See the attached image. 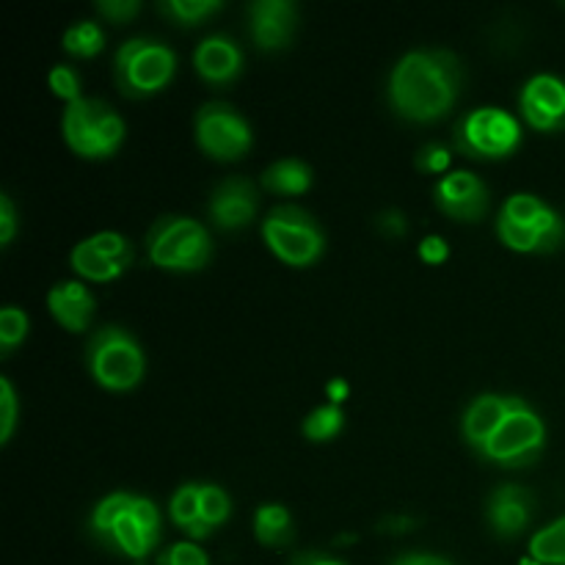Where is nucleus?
<instances>
[{
  "label": "nucleus",
  "mask_w": 565,
  "mask_h": 565,
  "mask_svg": "<svg viewBox=\"0 0 565 565\" xmlns=\"http://www.w3.org/2000/svg\"><path fill=\"white\" fill-rule=\"evenodd\" d=\"M254 535L263 546H287L292 539V516L279 502L259 505L254 513Z\"/></svg>",
  "instance_id": "22"
},
{
  "label": "nucleus",
  "mask_w": 565,
  "mask_h": 565,
  "mask_svg": "<svg viewBox=\"0 0 565 565\" xmlns=\"http://www.w3.org/2000/svg\"><path fill=\"white\" fill-rule=\"evenodd\" d=\"M290 565H348V563L337 561V557L331 555H323V552H301V555L292 557Z\"/></svg>",
  "instance_id": "38"
},
{
  "label": "nucleus",
  "mask_w": 565,
  "mask_h": 565,
  "mask_svg": "<svg viewBox=\"0 0 565 565\" xmlns=\"http://www.w3.org/2000/svg\"><path fill=\"white\" fill-rule=\"evenodd\" d=\"M92 533L125 557L143 561L160 541V513L147 497L116 491L94 508Z\"/></svg>",
  "instance_id": "2"
},
{
  "label": "nucleus",
  "mask_w": 565,
  "mask_h": 565,
  "mask_svg": "<svg viewBox=\"0 0 565 565\" xmlns=\"http://www.w3.org/2000/svg\"><path fill=\"white\" fill-rule=\"evenodd\" d=\"M533 516V494L522 486H500L489 497V522L500 539H516Z\"/></svg>",
  "instance_id": "17"
},
{
  "label": "nucleus",
  "mask_w": 565,
  "mask_h": 565,
  "mask_svg": "<svg viewBox=\"0 0 565 565\" xmlns=\"http://www.w3.org/2000/svg\"><path fill=\"white\" fill-rule=\"evenodd\" d=\"M513 397L502 395H480L469 403L467 414H463V439L469 441V447H475L478 452H483V447L489 445L491 436L500 430V425L505 423V417L511 414Z\"/></svg>",
  "instance_id": "18"
},
{
  "label": "nucleus",
  "mask_w": 565,
  "mask_h": 565,
  "mask_svg": "<svg viewBox=\"0 0 565 565\" xmlns=\"http://www.w3.org/2000/svg\"><path fill=\"white\" fill-rule=\"evenodd\" d=\"M263 185L265 191L279 193V196H301L312 188V169L296 158L276 160L263 171Z\"/></svg>",
  "instance_id": "20"
},
{
  "label": "nucleus",
  "mask_w": 565,
  "mask_h": 565,
  "mask_svg": "<svg viewBox=\"0 0 565 565\" xmlns=\"http://www.w3.org/2000/svg\"><path fill=\"white\" fill-rule=\"evenodd\" d=\"M259 207V193L257 188L252 185L243 177H235V180H224L210 196V218L218 230L235 232L243 230V226L252 224L257 218Z\"/></svg>",
  "instance_id": "14"
},
{
  "label": "nucleus",
  "mask_w": 565,
  "mask_h": 565,
  "mask_svg": "<svg viewBox=\"0 0 565 565\" xmlns=\"http://www.w3.org/2000/svg\"><path fill=\"white\" fill-rule=\"evenodd\" d=\"M263 237L270 252L292 268H309L326 252V235L318 221L296 204H279L263 221Z\"/></svg>",
  "instance_id": "7"
},
{
  "label": "nucleus",
  "mask_w": 565,
  "mask_h": 565,
  "mask_svg": "<svg viewBox=\"0 0 565 565\" xmlns=\"http://www.w3.org/2000/svg\"><path fill=\"white\" fill-rule=\"evenodd\" d=\"M193 132H196L199 149L224 163L246 158L254 141L248 121L226 103L202 105L193 119Z\"/></svg>",
  "instance_id": "10"
},
{
  "label": "nucleus",
  "mask_w": 565,
  "mask_h": 565,
  "mask_svg": "<svg viewBox=\"0 0 565 565\" xmlns=\"http://www.w3.org/2000/svg\"><path fill=\"white\" fill-rule=\"evenodd\" d=\"M66 147L75 154L88 160H103L116 154V149L125 141V121L103 99H77L66 105L64 119H61Z\"/></svg>",
  "instance_id": "4"
},
{
  "label": "nucleus",
  "mask_w": 565,
  "mask_h": 565,
  "mask_svg": "<svg viewBox=\"0 0 565 565\" xmlns=\"http://www.w3.org/2000/svg\"><path fill=\"white\" fill-rule=\"evenodd\" d=\"M199 513H202V519L213 530L218 527V524H224L232 513V502L230 497H226V491L213 483L199 486Z\"/></svg>",
  "instance_id": "28"
},
{
  "label": "nucleus",
  "mask_w": 565,
  "mask_h": 565,
  "mask_svg": "<svg viewBox=\"0 0 565 565\" xmlns=\"http://www.w3.org/2000/svg\"><path fill=\"white\" fill-rule=\"evenodd\" d=\"M530 557L541 565H565V516L546 524L530 541Z\"/></svg>",
  "instance_id": "25"
},
{
  "label": "nucleus",
  "mask_w": 565,
  "mask_h": 565,
  "mask_svg": "<svg viewBox=\"0 0 565 565\" xmlns=\"http://www.w3.org/2000/svg\"><path fill=\"white\" fill-rule=\"evenodd\" d=\"M17 425V395L9 379H0V445H9Z\"/></svg>",
  "instance_id": "32"
},
{
  "label": "nucleus",
  "mask_w": 565,
  "mask_h": 565,
  "mask_svg": "<svg viewBox=\"0 0 565 565\" xmlns=\"http://www.w3.org/2000/svg\"><path fill=\"white\" fill-rule=\"evenodd\" d=\"M326 392H329L331 403H334V406H340V403L348 397V381H342V379L340 381H331L329 390H326Z\"/></svg>",
  "instance_id": "40"
},
{
  "label": "nucleus",
  "mask_w": 565,
  "mask_h": 565,
  "mask_svg": "<svg viewBox=\"0 0 565 565\" xmlns=\"http://www.w3.org/2000/svg\"><path fill=\"white\" fill-rule=\"evenodd\" d=\"M97 11L110 22H127L141 11V3L138 0H99Z\"/></svg>",
  "instance_id": "35"
},
{
  "label": "nucleus",
  "mask_w": 565,
  "mask_h": 565,
  "mask_svg": "<svg viewBox=\"0 0 565 565\" xmlns=\"http://www.w3.org/2000/svg\"><path fill=\"white\" fill-rule=\"evenodd\" d=\"M342 425H345V414H342L340 406L334 403H326V406H318L315 412H309L301 423L303 439L315 441V445H323V441H331L340 436Z\"/></svg>",
  "instance_id": "24"
},
{
  "label": "nucleus",
  "mask_w": 565,
  "mask_h": 565,
  "mask_svg": "<svg viewBox=\"0 0 565 565\" xmlns=\"http://www.w3.org/2000/svg\"><path fill=\"white\" fill-rule=\"evenodd\" d=\"M92 241V246L97 248L103 257H108L110 263H116L119 268H130L132 259H136V248H132V243L127 241L125 235H119V232H97V235L88 237Z\"/></svg>",
  "instance_id": "29"
},
{
  "label": "nucleus",
  "mask_w": 565,
  "mask_h": 565,
  "mask_svg": "<svg viewBox=\"0 0 565 565\" xmlns=\"http://www.w3.org/2000/svg\"><path fill=\"white\" fill-rule=\"evenodd\" d=\"M436 565H450L447 561H441V557H436Z\"/></svg>",
  "instance_id": "41"
},
{
  "label": "nucleus",
  "mask_w": 565,
  "mask_h": 565,
  "mask_svg": "<svg viewBox=\"0 0 565 565\" xmlns=\"http://www.w3.org/2000/svg\"><path fill=\"white\" fill-rule=\"evenodd\" d=\"M221 9H224L221 0H166V3H160V11L180 25H199Z\"/></svg>",
  "instance_id": "27"
},
{
  "label": "nucleus",
  "mask_w": 565,
  "mask_h": 565,
  "mask_svg": "<svg viewBox=\"0 0 565 565\" xmlns=\"http://www.w3.org/2000/svg\"><path fill=\"white\" fill-rule=\"evenodd\" d=\"M17 235V210L11 204V199L0 196V246H9Z\"/></svg>",
  "instance_id": "37"
},
{
  "label": "nucleus",
  "mask_w": 565,
  "mask_h": 565,
  "mask_svg": "<svg viewBox=\"0 0 565 565\" xmlns=\"http://www.w3.org/2000/svg\"><path fill=\"white\" fill-rule=\"evenodd\" d=\"M70 263L72 270L88 281H114L125 274V268H119V265L110 263L108 257H103V254L92 246V241L77 243L70 254Z\"/></svg>",
  "instance_id": "23"
},
{
  "label": "nucleus",
  "mask_w": 565,
  "mask_h": 565,
  "mask_svg": "<svg viewBox=\"0 0 565 565\" xmlns=\"http://www.w3.org/2000/svg\"><path fill=\"white\" fill-rule=\"evenodd\" d=\"M436 207L456 221L478 224L489 210V188L472 171H450L434 188Z\"/></svg>",
  "instance_id": "11"
},
{
  "label": "nucleus",
  "mask_w": 565,
  "mask_h": 565,
  "mask_svg": "<svg viewBox=\"0 0 565 565\" xmlns=\"http://www.w3.org/2000/svg\"><path fill=\"white\" fill-rule=\"evenodd\" d=\"M450 160H452V154L445 143L430 141L419 149L414 163H417V169L425 171V174H445V171L450 169Z\"/></svg>",
  "instance_id": "33"
},
{
  "label": "nucleus",
  "mask_w": 565,
  "mask_h": 565,
  "mask_svg": "<svg viewBox=\"0 0 565 565\" xmlns=\"http://www.w3.org/2000/svg\"><path fill=\"white\" fill-rule=\"evenodd\" d=\"M450 257V246L441 235H428L423 243H419V259L428 265H441Z\"/></svg>",
  "instance_id": "36"
},
{
  "label": "nucleus",
  "mask_w": 565,
  "mask_h": 565,
  "mask_svg": "<svg viewBox=\"0 0 565 565\" xmlns=\"http://www.w3.org/2000/svg\"><path fill=\"white\" fill-rule=\"evenodd\" d=\"M456 149L472 160L511 158L522 143V125L508 110L475 108L456 125Z\"/></svg>",
  "instance_id": "8"
},
{
  "label": "nucleus",
  "mask_w": 565,
  "mask_h": 565,
  "mask_svg": "<svg viewBox=\"0 0 565 565\" xmlns=\"http://www.w3.org/2000/svg\"><path fill=\"white\" fill-rule=\"evenodd\" d=\"M50 88H53L55 97L64 99L66 105L77 103L81 97V77H77V72L72 70V66L66 64H55L53 70H50Z\"/></svg>",
  "instance_id": "31"
},
{
  "label": "nucleus",
  "mask_w": 565,
  "mask_h": 565,
  "mask_svg": "<svg viewBox=\"0 0 565 565\" xmlns=\"http://www.w3.org/2000/svg\"><path fill=\"white\" fill-rule=\"evenodd\" d=\"M193 66H196V75L210 86H230L243 72V50L237 47L235 39L215 33L199 44L193 53Z\"/></svg>",
  "instance_id": "16"
},
{
  "label": "nucleus",
  "mask_w": 565,
  "mask_h": 565,
  "mask_svg": "<svg viewBox=\"0 0 565 565\" xmlns=\"http://www.w3.org/2000/svg\"><path fill=\"white\" fill-rule=\"evenodd\" d=\"M47 309L58 320V326H64L72 334H81L92 323L94 296L83 281H58L47 292Z\"/></svg>",
  "instance_id": "19"
},
{
  "label": "nucleus",
  "mask_w": 565,
  "mask_h": 565,
  "mask_svg": "<svg viewBox=\"0 0 565 565\" xmlns=\"http://www.w3.org/2000/svg\"><path fill=\"white\" fill-rule=\"evenodd\" d=\"M158 565H210L207 555L193 541H180L158 555Z\"/></svg>",
  "instance_id": "34"
},
{
  "label": "nucleus",
  "mask_w": 565,
  "mask_h": 565,
  "mask_svg": "<svg viewBox=\"0 0 565 565\" xmlns=\"http://www.w3.org/2000/svg\"><path fill=\"white\" fill-rule=\"evenodd\" d=\"M298 11L292 0H257L248 6V28L259 50H285L292 42Z\"/></svg>",
  "instance_id": "13"
},
{
  "label": "nucleus",
  "mask_w": 565,
  "mask_h": 565,
  "mask_svg": "<svg viewBox=\"0 0 565 565\" xmlns=\"http://www.w3.org/2000/svg\"><path fill=\"white\" fill-rule=\"evenodd\" d=\"M522 116L539 132L565 130V81L557 75H535L524 83Z\"/></svg>",
  "instance_id": "12"
},
{
  "label": "nucleus",
  "mask_w": 565,
  "mask_h": 565,
  "mask_svg": "<svg viewBox=\"0 0 565 565\" xmlns=\"http://www.w3.org/2000/svg\"><path fill=\"white\" fill-rule=\"evenodd\" d=\"M461 61L450 50H414L390 75V103L403 119L436 121L461 94Z\"/></svg>",
  "instance_id": "1"
},
{
  "label": "nucleus",
  "mask_w": 565,
  "mask_h": 565,
  "mask_svg": "<svg viewBox=\"0 0 565 565\" xmlns=\"http://www.w3.org/2000/svg\"><path fill=\"white\" fill-rule=\"evenodd\" d=\"M379 226L381 232H386V235H403V232H406V221H403V215L395 213V210L386 213L384 218L379 221Z\"/></svg>",
  "instance_id": "39"
},
{
  "label": "nucleus",
  "mask_w": 565,
  "mask_h": 565,
  "mask_svg": "<svg viewBox=\"0 0 565 565\" xmlns=\"http://www.w3.org/2000/svg\"><path fill=\"white\" fill-rule=\"evenodd\" d=\"M86 364L94 381L110 392H130L132 386L141 384L147 370L141 345L130 331L119 326H105L88 340Z\"/></svg>",
  "instance_id": "6"
},
{
  "label": "nucleus",
  "mask_w": 565,
  "mask_h": 565,
  "mask_svg": "<svg viewBox=\"0 0 565 565\" xmlns=\"http://www.w3.org/2000/svg\"><path fill=\"white\" fill-rule=\"evenodd\" d=\"M149 263L163 270H202L213 257L210 232L188 215H163L147 232Z\"/></svg>",
  "instance_id": "3"
},
{
  "label": "nucleus",
  "mask_w": 565,
  "mask_h": 565,
  "mask_svg": "<svg viewBox=\"0 0 565 565\" xmlns=\"http://www.w3.org/2000/svg\"><path fill=\"white\" fill-rule=\"evenodd\" d=\"M171 519L180 530H185L193 541H204L213 535V527L199 513V483H185L171 497Z\"/></svg>",
  "instance_id": "21"
},
{
  "label": "nucleus",
  "mask_w": 565,
  "mask_h": 565,
  "mask_svg": "<svg viewBox=\"0 0 565 565\" xmlns=\"http://www.w3.org/2000/svg\"><path fill=\"white\" fill-rule=\"evenodd\" d=\"M61 44H64L66 53H72L75 58H94L97 53L105 50V31L97 25V22L81 20L75 25H70L61 36Z\"/></svg>",
  "instance_id": "26"
},
{
  "label": "nucleus",
  "mask_w": 565,
  "mask_h": 565,
  "mask_svg": "<svg viewBox=\"0 0 565 565\" xmlns=\"http://www.w3.org/2000/svg\"><path fill=\"white\" fill-rule=\"evenodd\" d=\"M500 218L513 221V224H522L527 230H535L546 243H550L552 252L565 243V221L561 218L557 210H552L544 199L533 196V193H513L500 210Z\"/></svg>",
  "instance_id": "15"
},
{
  "label": "nucleus",
  "mask_w": 565,
  "mask_h": 565,
  "mask_svg": "<svg viewBox=\"0 0 565 565\" xmlns=\"http://www.w3.org/2000/svg\"><path fill=\"white\" fill-rule=\"evenodd\" d=\"M177 55L169 44L149 36L127 39L114 58L116 86L127 97H149L174 81Z\"/></svg>",
  "instance_id": "5"
},
{
  "label": "nucleus",
  "mask_w": 565,
  "mask_h": 565,
  "mask_svg": "<svg viewBox=\"0 0 565 565\" xmlns=\"http://www.w3.org/2000/svg\"><path fill=\"white\" fill-rule=\"evenodd\" d=\"M544 441L546 428L539 414L522 397H513L511 414L500 425V430L491 436V441L483 447L480 456L486 461H494L508 469L530 467L541 456V450H544Z\"/></svg>",
  "instance_id": "9"
},
{
  "label": "nucleus",
  "mask_w": 565,
  "mask_h": 565,
  "mask_svg": "<svg viewBox=\"0 0 565 565\" xmlns=\"http://www.w3.org/2000/svg\"><path fill=\"white\" fill-rule=\"evenodd\" d=\"M28 337V315L20 307H3L0 312V356H9L14 353V348L20 345Z\"/></svg>",
  "instance_id": "30"
}]
</instances>
